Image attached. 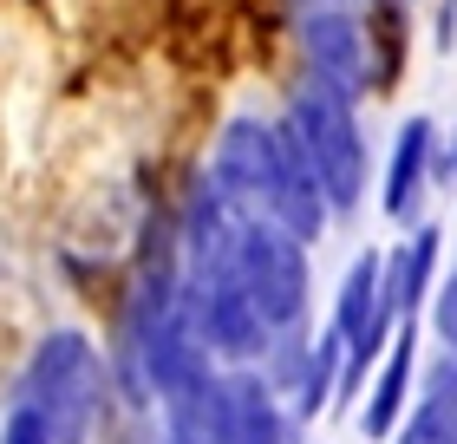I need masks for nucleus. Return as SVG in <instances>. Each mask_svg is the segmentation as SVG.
Listing matches in <instances>:
<instances>
[{
	"label": "nucleus",
	"instance_id": "nucleus-1",
	"mask_svg": "<svg viewBox=\"0 0 457 444\" xmlns=\"http://www.w3.org/2000/svg\"><path fill=\"white\" fill-rule=\"evenodd\" d=\"M20 406L46 418L59 444H92L98 412H105V366L79 327H53L33 347L27 379H20Z\"/></svg>",
	"mask_w": 457,
	"mask_h": 444
},
{
	"label": "nucleus",
	"instance_id": "nucleus-2",
	"mask_svg": "<svg viewBox=\"0 0 457 444\" xmlns=\"http://www.w3.org/2000/svg\"><path fill=\"white\" fill-rule=\"evenodd\" d=\"M228 268H236V281L248 288V301L262 307V321L275 333L301 327V314H307V242H295L268 216H242Z\"/></svg>",
	"mask_w": 457,
	"mask_h": 444
},
{
	"label": "nucleus",
	"instance_id": "nucleus-3",
	"mask_svg": "<svg viewBox=\"0 0 457 444\" xmlns=\"http://www.w3.org/2000/svg\"><path fill=\"white\" fill-rule=\"evenodd\" d=\"M287 118H295V131L307 144V163H314L334 216H353V209L366 203V144H360V124H353V105L320 92V86H307Z\"/></svg>",
	"mask_w": 457,
	"mask_h": 444
},
{
	"label": "nucleus",
	"instance_id": "nucleus-4",
	"mask_svg": "<svg viewBox=\"0 0 457 444\" xmlns=\"http://www.w3.org/2000/svg\"><path fill=\"white\" fill-rule=\"evenodd\" d=\"M196 438L203 444H287L295 425H287V412H281L275 386H268V373L236 366V373L216 379L210 406H203V418H196Z\"/></svg>",
	"mask_w": 457,
	"mask_h": 444
},
{
	"label": "nucleus",
	"instance_id": "nucleus-5",
	"mask_svg": "<svg viewBox=\"0 0 457 444\" xmlns=\"http://www.w3.org/2000/svg\"><path fill=\"white\" fill-rule=\"evenodd\" d=\"M210 183L228 197V209H242V216H268L275 183H281V131H275V124H255V118H236L216 138Z\"/></svg>",
	"mask_w": 457,
	"mask_h": 444
},
{
	"label": "nucleus",
	"instance_id": "nucleus-6",
	"mask_svg": "<svg viewBox=\"0 0 457 444\" xmlns=\"http://www.w3.org/2000/svg\"><path fill=\"white\" fill-rule=\"evenodd\" d=\"M307 72L320 92H334L346 105H360L372 92V53H366V20H353L340 7L307 13Z\"/></svg>",
	"mask_w": 457,
	"mask_h": 444
},
{
	"label": "nucleus",
	"instance_id": "nucleus-7",
	"mask_svg": "<svg viewBox=\"0 0 457 444\" xmlns=\"http://www.w3.org/2000/svg\"><path fill=\"white\" fill-rule=\"evenodd\" d=\"M411 373H419V327L405 321L399 333H392L379 373H372V392H366V412H360V431L366 438H392L405 425V412H411Z\"/></svg>",
	"mask_w": 457,
	"mask_h": 444
},
{
	"label": "nucleus",
	"instance_id": "nucleus-8",
	"mask_svg": "<svg viewBox=\"0 0 457 444\" xmlns=\"http://www.w3.org/2000/svg\"><path fill=\"white\" fill-rule=\"evenodd\" d=\"M431 163H438V131H431V118L399 124V144H392V163H386V216L392 222H419Z\"/></svg>",
	"mask_w": 457,
	"mask_h": 444
},
{
	"label": "nucleus",
	"instance_id": "nucleus-9",
	"mask_svg": "<svg viewBox=\"0 0 457 444\" xmlns=\"http://www.w3.org/2000/svg\"><path fill=\"white\" fill-rule=\"evenodd\" d=\"M392 444H457V353L425 373V392L392 431Z\"/></svg>",
	"mask_w": 457,
	"mask_h": 444
},
{
	"label": "nucleus",
	"instance_id": "nucleus-10",
	"mask_svg": "<svg viewBox=\"0 0 457 444\" xmlns=\"http://www.w3.org/2000/svg\"><path fill=\"white\" fill-rule=\"evenodd\" d=\"M438 248H445V236L425 222V229H411V236H405V248H392V256H386V294H392V314H399V321H411L419 301L431 294Z\"/></svg>",
	"mask_w": 457,
	"mask_h": 444
},
{
	"label": "nucleus",
	"instance_id": "nucleus-11",
	"mask_svg": "<svg viewBox=\"0 0 457 444\" xmlns=\"http://www.w3.org/2000/svg\"><path fill=\"white\" fill-rule=\"evenodd\" d=\"M0 444H59V438H53V425H46L33 406H13L7 425H0Z\"/></svg>",
	"mask_w": 457,
	"mask_h": 444
},
{
	"label": "nucleus",
	"instance_id": "nucleus-12",
	"mask_svg": "<svg viewBox=\"0 0 457 444\" xmlns=\"http://www.w3.org/2000/svg\"><path fill=\"white\" fill-rule=\"evenodd\" d=\"M431 321H438V340L457 353V268L445 274V288H438V307H431Z\"/></svg>",
	"mask_w": 457,
	"mask_h": 444
},
{
	"label": "nucleus",
	"instance_id": "nucleus-13",
	"mask_svg": "<svg viewBox=\"0 0 457 444\" xmlns=\"http://www.w3.org/2000/svg\"><path fill=\"white\" fill-rule=\"evenodd\" d=\"M445 177H457V144H451V157H445Z\"/></svg>",
	"mask_w": 457,
	"mask_h": 444
}]
</instances>
